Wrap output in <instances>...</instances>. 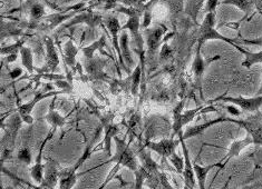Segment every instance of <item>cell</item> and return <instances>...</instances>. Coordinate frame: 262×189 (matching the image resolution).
<instances>
[{
    "instance_id": "1",
    "label": "cell",
    "mask_w": 262,
    "mask_h": 189,
    "mask_svg": "<svg viewBox=\"0 0 262 189\" xmlns=\"http://www.w3.org/2000/svg\"><path fill=\"white\" fill-rule=\"evenodd\" d=\"M114 140L116 143V153L107 162H116V167L112 170L108 177L106 178L105 184H107L114 177L115 173L120 169L121 166L127 167L132 172H136L139 169V162H137V159L132 149L129 148V144H126L124 139H120L117 136L114 137ZM105 184L102 187H104Z\"/></svg>"
},
{
    "instance_id": "2",
    "label": "cell",
    "mask_w": 262,
    "mask_h": 189,
    "mask_svg": "<svg viewBox=\"0 0 262 189\" xmlns=\"http://www.w3.org/2000/svg\"><path fill=\"white\" fill-rule=\"evenodd\" d=\"M214 26H215V11L207 12V15H205L204 20H203L201 27H200V29H199V33H198V45L202 46L207 40L219 39V40H223V41L230 43L231 46H233L234 48L240 50L241 47L236 45L234 40H231V39H229V38L224 37L223 35L217 33V30H215Z\"/></svg>"
},
{
    "instance_id": "3",
    "label": "cell",
    "mask_w": 262,
    "mask_h": 189,
    "mask_svg": "<svg viewBox=\"0 0 262 189\" xmlns=\"http://www.w3.org/2000/svg\"><path fill=\"white\" fill-rule=\"evenodd\" d=\"M184 106V102H181L180 105L177 107L176 109L173 111V116H174V122H173V135L176 134H180L181 130H182L183 126H185L186 124H189L190 122L193 121L198 113L200 112H207V111H214L215 107H198L195 109L192 110H188L186 112H182V108Z\"/></svg>"
},
{
    "instance_id": "4",
    "label": "cell",
    "mask_w": 262,
    "mask_h": 189,
    "mask_svg": "<svg viewBox=\"0 0 262 189\" xmlns=\"http://www.w3.org/2000/svg\"><path fill=\"white\" fill-rule=\"evenodd\" d=\"M227 122L239 124L248 131L249 136L252 138L253 144L262 145V113L261 112H258L255 116L249 117L247 119H242V121L227 118Z\"/></svg>"
},
{
    "instance_id": "5",
    "label": "cell",
    "mask_w": 262,
    "mask_h": 189,
    "mask_svg": "<svg viewBox=\"0 0 262 189\" xmlns=\"http://www.w3.org/2000/svg\"><path fill=\"white\" fill-rule=\"evenodd\" d=\"M57 93H60V91L59 92L58 91H48V92H46V91H37V93L35 94V97H34L32 102L25 104V105L18 106V113H19L21 119L25 123L33 124V118H32V116H30V113H32L34 107L37 104H38L40 100L48 98L51 96H56Z\"/></svg>"
},
{
    "instance_id": "6",
    "label": "cell",
    "mask_w": 262,
    "mask_h": 189,
    "mask_svg": "<svg viewBox=\"0 0 262 189\" xmlns=\"http://www.w3.org/2000/svg\"><path fill=\"white\" fill-rule=\"evenodd\" d=\"M103 21V16L99 15L98 12L96 11H93V10H87L85 12H82L80 15L75 16L72 20L66 23L64 27L68 28V27H72L75 26V25H78V23H86L87 26L91 27L92 30V35L94 34L95 28L99 25L102 23Z\"/></svg>"
},
{
    "instance_id": "7",
    "label": "cell",
    "mask_w": 262,
    "mask_h": 189,
    "mask_svg": "<svg viewBox=\"0 0 262 189\" xmlns=\"http://www.w3.org/2000/svg\"><path fill=\"white\" fill-rule=\"evenodd\" d=\"M180 143V139L176 141L173 138H170V139H163L159 143H154V141H146L145 143V148L153 150L155 153H158L162 157V161H165L166 158H170L171 155L174 153L177 146Z\"/></svg>"
},
{
    "instance_id": "8",
    "label": "cell",
    "mask_w": 262,
    "mask_h": 189,
    "mask_svg": "<svg viewBox=\"0 0 262 189\" xmlns=\"http://www.w3.org/2000/svg\"><path fill=\"white\" fill-rule=\"evenodd\" d=\"M179 139L181 143V146H182L183 149V154H184V170H183V177L185 181V188H194L195 187V178H194V168H193V163L191 162L190 159V154L188 147L184 143V138L182 137V132L179 134Z\"/></svg>"
},
{
    "instance_id": "9",
    "label": "cell",
    "mask_w": 262,
    "mask_h": 189,
    "mask_svg": "<svg viewBox=\"0 0 262 189\" xmlns=\"http://www.w3.org/2000/svg\"><path fill=\"white\" fill-rule=\"evenodd\" d=\"M223 102H229L234 105H238L242 110L249 112H257L262 106V96L254 98H243V97H221Z\"/></svg>"
},
{
    "instance_id": "10",
    "label": "cell",
    "mask_w": 262,
    "mask_h": 189,
    "mask_svg": "<svg viewBox=\"0 0 262 189\" xmlns=\"http://www.w3.org/2000/svg\"><path fill=\"white\" fill-rule=\"evenodd\" d=\"M105 26L110 29V33L112 35V40H113V45H114L115 49L117 50L118 57H120L121 65L126 70L125 64H124L123 59H122L120 42H118V40H120V39H118V33H120V31H122V27H121V25H120V21H118V19L116 17L110 15V16H107V17L105 18Z\"/></svg>"
},
{
    "instance_id": "11",
    "label": "cell",
    "mask_w": 262,
    "mask_h": 189,
    "mask_svg": "<svg viewBox=\"0 0 262 189\" xmlns=\"http://www.w3.org/2000/svg\"><path fill=\"white\" fill-rule=\"evenodd\" d=\"M46 45V64L43 66L41 72H53L59 64V57L56 48L54 46V41L51 38L45 39Z\"/></svg>"
},
{
    "instance_id": "12",
    "label": "cell",
    "mask_w": 262,
    "mask_h": 189,
    "mask_svg": "<svg viewBox=\"0 0 262 189\" xmlns=\"http://www.w3.org/2000/svg\"><path fill=\"white\" fill-rule=\"evenodd\" d=\"M59 178V172L56 167V163L52 160L48 159L47 163L45 165V176H43V180L40 184V188H53L56 182L58 181Z\"/></svg>"
},
{
    "instance_id": "13",
    "label": "cell",
    "mask_w": 262,
    "mask_h": 189,
    "mask_svg": "<svg viewBox=\"0 0 262 189\" xmlns=\"http://www.w3.org/2000/svg\"><path fill=\"white\" fill-rule=\"evenodd\" d=\"M166 28L164 26H161L154 29H147L145 31L146 39H147V46H148V54L154 55L157 52L161 43V38L165 34Z\"/></svg>"
},
{
    "instance_id": "14",
    "label": "cell",
    "mask_w": 262,
    "mask_h": 189,
    "mask_svg": "<svg viewBox=\"0 0 262 189\" xmlns=\"http://www.w3.org/2000/svg\"><path fill=\"white\" fill-rule=\"evenodd\" d=\"M140 18H141L140 15L128 16V20L122 27V30H130V33H132L134 40L137 45V48L142 50L143 39H142V35L140 34V30H139L140 29Z\"/></svg>"
},
{
    "instance_id": "15",
    "label": "cell",
    "mask_w": 262,
    "mask_h": 189,
    "mask_svg": "<svg viewBox=\"0 0 262 189\" xmlns=\"http://www.w3.org/2000/svg\"><path fill=\"white\" fill-rule=\"evenodd\" d=\"M80 48H77L74 46V43L72 40H68L65 46H64V50H61V54H63V58H64V62L67 67L72 68L73 73L76 72V55L80 52Z\"/></svg>"
},
{
    "instance_id": "16",
    "label": "cell",
    "mask_w": 262,
    "mask_h": 189,
    "mask_svg": "<svg viewBox=\"0 0 262 189\" xmlns=\"http://www.w3.org/2000/svg\"><path fill=\"white\" fill-rule=\"evenodd\" d=\"M143 64H144V58H143V54L141 53V62L136 66L132 74V77H130V91H132L134 97H136L137 93H139L141 80L143 75H144V66H143Z\"/></svg>"
},
{
    "instance_id": "17",
    "label": "cell",
    "mask_w": 262,
    "mask_h": 189,
    "mask_svg": "<svg viewBox=\"0 0 262 189\" xmlns=\"http://www.w3.org/2000/svg\"><path fill=\"white\" fill-rule=\"evenodd\" d=\"M120 46L122 59L126 67V73H129V68L133 66V59L132 57H130V53L128 49V35L125 30H122V34L120 37Z\"/></svg>"
},
{
    "instance_id": "18",
    "label": "cell",
    "mask_w": 262,
    "mask_h": 189,
    "mask_svg": "<svg viewBox=\"0 0 262 189\" xmlns=\"http://www.w3.org/2000/svg\"><path fill=\"white\" fill-rule=\"evenodd\" d=\"M224 165H226V163H224L223 161L217 162V163H213V165L205 166V167L199 166L198 163H193V168H194V173H195V176H196V178H198L199 187L202 188V189L205 187V179H207V176L210 173L211 169H213L215 167L222 168V167H224Z\"/></svg>"
},
{
    "instance_id": "19",
    "label": "cell",
    "mask_w": 262,
    "mask_h": 189,
    "mask_svg": "<svg viewBox=\"0 0 262 189\" xmlns=\"http://www.w3.org/2000/svg\"><path fill=\"white\" fill-rule=\"evenodd\" d=\"M53 134H55V130H52L51 134H49V136L47 137V139H46L45 141H43L42 146H41V148H40V150H39L38 157H37L36 165H35L32 169H30V174H32L33 179H34L36 182H38V184H41L42 180H43V170H45V165H41V163H40L41 154H42V148H43V146H45L46 141L49 139V138H51V137L53 136Z\"/></svg>"
},
{
    "instance_id": "20",
    "label": "cell",
    "mask_w": 262,
    "mask_h": 189,
    "mask_svg": "<svg viewBox=\"0 0 262 189\" xmlns=\"http://www.w3.org/2000/svg\"><path fill=\"white\" fill-rule=\"evenodd\" d=\"M137 156H139V158L142 161V166L144 167L152 176L160 174L158 163L152 159V157L149 156L148 153L144 151V149H141L139 153H137Z\"/></svg>"
},
{
    "instance_id": "21",
    "label": "cell",
    "mask_w": 262,
    "mask_h": 189,
    "mask_svg": "<svg viewBox=\"0 0 262 189\" xmlns=\"http://www.w3.org/2000/svg\"><path fill=\"white\" fill-rule=\"evenodd\" d=\"M105 138H104V149L106 153H107V156L111 155V143H112V138H114L118 131V126L112 124L111 122L105 123Z\"/></svg>"
},
{
    "instance_id": "22",
    "label": "cell",
    "mask_w": 262,
    "mask_h": 189,
    "mask_svg": "<svg viewBox=\"0 0 262 189\" xmlns=\"http://www.w3.org/2000/svg\"><path fill=\"white\" fill-rule=\"evenodd\" d=\"M221 122H227V118H219V119H215V121H212V122H209V123H205L203 125H199V126H195V127H191L189 128L188 130H186L184 134L182 135V137L184 138V139H188V138H191L193 136H196L199 134H201L202 131H204L207 128L211 127L212 125H215L217 123H221Z\"/></svg>"
},
{
    "instance_id": "23",
    "label": "cell",
    "mask_w": 262,
    "mask_h": 189,
    "mask_svg": "<svg viewBox=\"0 0 262 189\" xmlns=\"http://www.w3.org/2000/svg\"><path fill=\"white\" fill-rule=\"evenodd\" d=\"M45 118L47 119V122L53 126V130H55V131H56V129H57V128L63 127V126L66 123L65 118L61 117L57 111L54 110V103L52 104L51 109H49V112L47 113Z\"/></svg>"
},
{
    "instance_id": "24",
    "label": "cell",
    "mask_w": 262,
    "mask_h": 189,
    "mask_svg": "<svg viewBox=\"0 0 262 189\" xmlns=\"http://www.w3.org/2000/svg\"><path fill=\"white\" fill-rule=\"evenodd\" d=\"M106 46V36L103 35L97 41H94L91 46L82 48V52L87 59H92L94 57V53L97 49L102 50Z\"/></svg>"
},
{
    "instance_id": "25",
    "label": "cell",
    "mask_w": 262,
    "mask_h": 189,
    "mask_svg": "<svg viewBox=\"0 0 262 189\" xmlns=\"http://www.w3.org/2000/svg\"><path fill=\"white\" fill-rule=\"evenodd\" d=\"M223 5H232L235 6L236 8H239L245 12L246 16H248L250 12H252L254 6L251 3V0H223Z\"/></svg>"
},
{
    "instance_id": "26",
    "label": "cell",
    "mask_w": 262,
    "mask_h": 189,
    "mask_svg": "<svg viewBox=\"0 0 262 189\" xmlns=\"http://www.w3.org/2000/svg\"><path fill=\"white\" fill-rule=\"evenodd\" d=\"M20 56H21V62L23 66L27 69V72L33 75L34 74V58H33V54L32 50L26 47H23L20 49Z\"/></svg>"
},
{
    "instance_id": "27",
    "label": "cell",
    "mask_w": 262,
    "mask_h": 189,
    "mask_svg": "<svg viewBox=\"0 0 262 189\" xmlns=\"http://www.w3.org/2000/svg\"><path fill=\"white\" fill-rule=\"evenodd\" d=\"M204 69H205V62H204V60L202 59V57H201V46L198 45L195 59H194V62H193V73H194L195 77L198 79H200V78L202 77Z\"/></svg>"
},
{
    "instance_id": "28",
    "label": "cell",
    "mask_w": 262,
    "mask_h": 189,
    "mask_svg": "<svg viewBox=\"0 0 262 189\" xmlns=\"http://www.w3.org/2000/svg\"><path fill=\"white\" fill-rule=\"evenodd\" d=\"M240 52L242 54L246 55V60L243 61L242 66L249 68V67H251L254 64H259V62H262V52L253 54V53L246 52V50H243L242 48H240ZM260 93H262V87H261V89H260Z\"/></svg>"
},
{
    "instance_id": "29",
    "label": "cell",
    "mask_w": 262,
    "mask_h": 189,
    "mask_svg": "<svg viewBox=\"0 0 262 189\" xmlns=\"http://www.w3.org/2000/svg\"><path fill=\"white\" fill-rule=\"evenodd\" d=\"M249 144H253V140H252V138H251L250 136H248V138H246L245 140H241V141L232 144V146H231V149H230L229 154H228V158H227L226 162H227L232 156H238L239 153L241 151V149L245 148V147L247 146V145H249Z\"/></svg>"
},
{
    "instance_id": "30",
    "label": "cell",
    "mask_w": 262,
    "mask_h": 189,
    "mask_svg": "<svg viewBox=\"0 0 262 189\" xmlns=\"http://www.w3.org/2000/svg\"><path fill=\"white\" fill-rule=\"evenodd\" d=\"M29 14L34 20H38L45 15V8L38 2H34L32 5H29Z\"/></svg>"
},
{
    "instance_id": "31",
    "label": "cell",
    "mask_w": 262,
    "mask_h": 189,
    "mask_svg": "<svg viewBox=\"0 0 262 189\" xmlns=\"http://www.w3.org/2000/svg\"><path fill=\"white\" fill-rule=\"evenodd\" d=\"M23 43H24V40H19V41H17L16 43H14V45L3 48L2 54L3 55H6V54H7V55H18V52H20V49L23 48Z\"/></svg>"
},
{
    "instance_id": "32",
    "label": "cell",
    "mask_w": 262,
    "mask_h": 189,
    "mask_svg": "<svg viewBox=\"0 0 262 189\" xmlns=\"http://www.w3.org/2000/svg\"><path fill=\"white\" fill-rule=\"evenodd\" d=\"M18 159L24 163H27V165H29L30 161H32V153H30V149L27 146L20 148L19 153H18Z\"/></svg>"
},
{
    "instance_id": "33",
    "label": "cell",
    "mask_w": 262,
    "mask_h": 189,
    "mask_svg": "<svg viewBox=\"0 0 262 189\" xmlns=\"http://www.w3.org/2000/svg\"><path fill=\"white\" fill-rule=\"evenodd\" d=\"M171 160V162L173 163V166L176 167V169L179 172V174H182L183 175V170H184V161L180 158V157L176 154L173 153L171 155L170 158H168Z\"/></svg>"
},
{
    "instance_id": "34",
    "label": "cell",
    "mask_w": 262,
    "mask_h": 189,
    "mask_svg": "<svg viewBox=\"0 0 262 189\" xmlns=\"http://www.w3.org/2000/svg\"><path fill=\"white\" fill-rule=\"evenodd\" d=\"M141 0H107V5H106V9L115 7L116 3H122L125 6H134V4L140 3Z\"/></svg>"
},
{
    "instance_id": "35",
    "label": "cell",
    "mask_w": 262,
    "mask_h": 189,
    "mask_svg": "<svg viewBox=\"0 0 262 189\" xmlns=\"http://www.w3.org/2000/svg\"><path fill=\"white\" fill-rule=\"evenodd\" d=\"M219 3H220V0H208L207 5H205V11H207V12L215 11Z\"/></svg>"
},
{
    "instance_id": "36",
    "label": "cell",
    "mask_w": 262,
    "mask_h": 189,
    "mask_svg": "<svg viewBox=\"0 0 262 189\" xmlns=\"http://www.w3.org/2000/svg\"><path fill=\"white\" fill-rule=\"evenodd\" d=\"M170 55H171V49H170V47H168L167 43L165 42L163 47H162V50H161V58L166 59V58H168V57H170Z\"/></svg>"
},
{
    "instance_id": "37",
    "label": "cell",
    "mask_w": 262,
    "mask_h": 189,
    "mask_svg": "<svg viewBox=\"0 0 262 189\" xmlns=\"http://www.w3.org/2000/svg\"><path fill=\"white\" fill-rule=\"evenodd\" d=\"M251 3L253 4L254 8L259 11V14L262 15V0H251Z\"/></svg>"
},
{
    "instance_id": "38",
    "label": "cell",
    "mask_w": 262,
    "mask_h": 189,
    "mask_svg": "<svg viewBox=\"0 0 262 189\" xmlns=\"http://www.w3.org/2000/svg\"><path fill=\"white\" fill-rule=\"evenodd\" d=\"M243 43H248V45H258L262 46V38H259V39H254V40H242Z\"/></svg>"
},
{
    "instance_id": "39",
    "label": "cell",
    "mask_w": 262,
    "mask_h": 189,
    "mask_svg": "<svg viewBox=\"0 0 262 189\" xmlns=\"http://www.w3.org/2000/svg\"><path fill=\"white\" fill-rule=\"evenodd\" d=\"M254 161L257 165H262V150H259L258 153L254 155Z\"/></svg>"
},
{
    "instance_id": "40",
    "label": "cell",
    "mask_w": 262,
    "mask_h": 189,
    "mask_svg": "<svg viewBox=\"0 0 262 189\" xmlns=\"http://www.w3.org/2000/svg\"><path fill=\"white\" fill-rule=\"evenodd\" d=\"M21 73H23V70H21L20 68H16L14 72L10 73V77H11L12 79H15V78H17V77H19V76L21 75Z\"/></svg>"
},
{
    "instance_id": "41",
    "label": "cell",
    "mask_w": 262,
    "mask_h": 189,
    "mask_svg": "<svg viewBox=\"0 0 262 189\" xmlns=\"http://www.w3.org/2000/svg\"><path fill=\"white\" fill-rule=\"evenodd\" d=\"M151 20H152V16L148 14V12H145V19H144V23H143V26L144 27H147L148 25H149V22H151Z\"/></svg>"
},
{
    "instance_id": "42",
    "label": "cell",
    "mask_w": 262,
    "mask_h": 189,
    "mask_svg": "<svg viewBox=\"0 0 262 189\" xmlns=\"http://www.w3.org/2000/svg\"><path fill=\"white\" fill-rule=\"evenodd\" d=\"M228 109H229V111L230 112H232V113H234V115H239V111H236V109L235 108H233V107H228Z\"/></svg>"
},
{
    "instance_id": "43",
    "label": "cell",
    "mask_w": 262,
    "mask_h": 189,
    "mask_svg": "<svg viewBox=\"0 0 262 189\" xmlns=\"http://www.w3.org/2000/svg\"><path fill=\"white\" fill-rule=\"evenodd\" d=\"M23 2H24V0H19V3H20V4H23Z\"/></svg>"
},
{
    "instance_id": "44",
    "label": "cell",
    "mask_w": 262,
    "mask_h": 189,
    "mask_svg": "<svg viewBox=\"0 0 262 189\" xmlns=\"http://www.w3.org/2000/svg\"><path fill=\"white\" fill-rule=\"evenodd\" d=\"M84 2H86V0H84Z\"/></svg>"
}]
</instances>
